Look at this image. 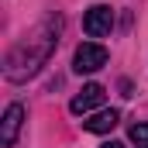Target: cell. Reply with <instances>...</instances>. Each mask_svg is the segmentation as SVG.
<instances>
[{"instance_id":"7a4b0ae2","label":"cell","mask_w":148,"mask_h":148,"mask_svg":"<svg viewBox=\"0 0 148 148\" xmlns=\"http://www.w3.org/2000/svg\"><path fill=\"white\" fill-rule=\"evenodd\" d=\"M103 66H107V48L97 45V41H83L73 52V69L79 76L83 73H97V69H103Z\"/></svg>"},{"instance_id":"ba28073f","label":"cell","mask_w":148,"mask_h":148,"mask_svg":"<svg viewBox=\"0 0 148 148\" xmlns=\"http://www.w3.org/2000/svg\"><path fill=\"white\" fill-rule=\"evenodd\" d=\"M100 148H124V145H117V141H107V145H100Z\"/></svg>"},{"instance_id":"6da1fadb","label":"cell","mask_w":148,"mask_h":148,"mask_svg":"<svg viewBox=\"0 0 148 148\" xmlns=\"http://www.w3.org/2000/svg\"><path fill=\"white\" fill-rule=\"evenodd\" d=\"M59 28H62V21L59 17H48L41 28H38L35 35L28 38V41H21L10 55H7V79H14V83H21V79H28V76H35L45 62H48V55H52V48L59 45Z\"/></svg>"},{"instance_id":"5b68a950","label":"cell","mask_w":148,"mask_h":148,"mask_svg":"<svg viewBox=\"0 0 148 148\" xmlns=\"http://www.w3.org/2000/svg\"><path fill=\"white\" fill-rule=\"evenodd\" d=\"M103 97H107V90H103L100 83H90V86H83V90L73 97L69 110H73V114H90L93 107H100V103H103Z\"/></svg>"},{"instance_id":"3957f363","label":"cell","mask_w":148,"mask_h":148,"mask_svg":"<svg viewBox=\"0 0 148 148\" xmlns=\"http://www.w3.org/2000/svg\"><path fill=\"white\" fill-rule=\"evenodd\" d=\"M110 28H114V10L107 3H93L83 17V31L90 38H103V35H110Z\"/></svg>"},{"instance_id":"8992f818","label":"cell","mask_w":148,"mask_h":148,"mask_svg":"<svg viewBox=\"0 0 148 148\" xmlns=\"http://www.w3.org/2000/svg\"><path fill=\"white\" fill-rule=\"evenodd\" d=\"M117 121H121V114H117V110H100V114H93L90 121H83V127L93 131V134H107V131L117 127Z\"/></svg>"},{"instance_id":"277c9868","label":"cell","mask_w":148,"mask_h":148,"mask_svg":"<svg viewBox=\"0 0 148 148\" xmlns=\"http://www.w3.org/2000/svg\"><path fill=\"white\" fill-rule=\"evenodd\" d=\"M21 124H24V107H21V103H10V107L3 110V124H0V145L3 148H10L17 141Z\"/></svg>"},{"instance_id":"52a82bcc","label":"cell","mask_w":148,"mask_h":148,"mask_svg":"<svg viewBox=\"0 0 148 148\" xmlns=\"http://www.w3.org/2000/svg\"><path fill=\"white\" fill-rule=\"evenodd\" d=\"M131 141L138 148H148V124H134L131 127Z\"/></svg>"}]
</instances>
